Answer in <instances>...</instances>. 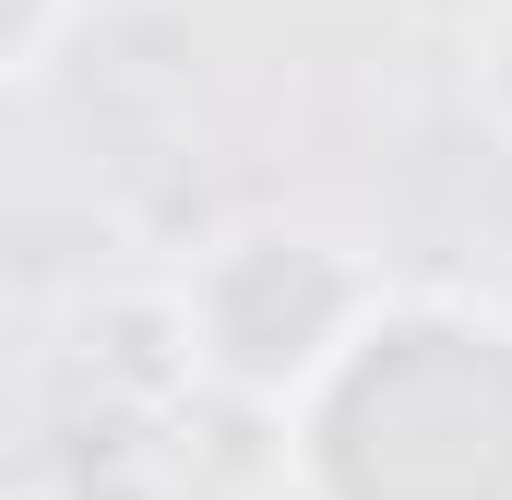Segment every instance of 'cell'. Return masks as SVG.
<instances>
[{"label": "cell", "instance_id": "1", "mask_svg": "<svg viewBox=\"0 0 512 500\" xmlns=\"http://www.w3.org/2000/svg\"><path fill=\"white\" fill-rule=\"evenodd\" d=\"M322 465L346 500H512V358L477 334H393L334 393Z\"/></svg>", "mask_w": 512, "mask_h": 500}]
</instances>
